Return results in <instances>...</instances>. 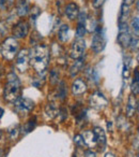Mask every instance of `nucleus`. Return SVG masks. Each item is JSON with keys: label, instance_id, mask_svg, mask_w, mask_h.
<instances>
[{"label": "nucleus", "instance_id": "1", "mask_svg": "<svg viewBox=\"0 0 139 157\" xmlns=\"http://www.w3.org/2000/svg\"><path fill=\"white\" fill-rule=\"evenodd\" d=\"M49 63V48L44 44L33 46L29 53V63L37 72H44Z\"/></svg>", "mask_w": 139, "mask_h": 157}, {"label": "nucleus", "instance_id": "2", "mask_svg": "<svg viewBox=\"0 0 139 157\" xmlns=\"http://www.w3.org/2000/svg\"><path fill=\"white\" fill-rule=\"evenodd\" d=\"M5 99L9 102H14L20 96V82L15 73H10L8 75V82L3 90Z\"/></svg>", "mask_w": 139, "mask_h": 157}, {"label": "nucleus", "instance_id": "3", "mask_svg": "<svg viewBox=\"0 0 139 157\" xmlns=\"http://www.w3.org/2000/svg\"><path fill=\"white\" fill-rule=\"evenodd\" d=\"M18 48H20V43H18L17 39L15 38H7L5 41L2 42L1 46H0V52L2 54V56L8 60H12L14 57L17 55Z\"/></svg>", "mask_w": 139, "mask_h": 157}, {"label": "nucleus", "instance_id": "4", "mask_svg": "<svg viewBox=\"0 0 139 157\" xmlns=\"http://www.w3.org/2000/svg\"><path fill=\"white\" fill-rule=\"evenodd\" d=\"M105 44H106L105 33H104V31L102 30V28L98 26L95 29V33H94V36H93V39H92L91 48L95 53H100L104 50Z\"/></svg>", "mask_w": 139, "mask_h": 157}, {"label": "nucleus", "instance_id": "5", "mask_svg": "<svg viewBox=\"0 0 139 157\" xmlns=\"http://www.w3.org/2000/svg\"><path fill=\"white\" fill-rule=\"evenodd\" d=\"M85 48H86L85 40L83 38H77L72 43L71 51H70V56L72 57L73 59L83 58L84 53H85Z\"/></svg>", "mask_w": 139, "mask_h": 157}, {"label": "nucleus", "instance_id": "6", "mask_svg": "<svg viewBox=\"0 0 139 157\" xmlns=\"http://www.w3.org/2000/svg\"><path fill=\"white\" fill-rule=\"evenodd\" d=\"M89 103L93 109L103 110L104 108L107 107L108 100H107V98L101 92H95L94 94H92L91 96H90Z\"/></svg>", "mask_w": 139, "mask_h": 157}, {"label": "nucleus", "instance_id": "7", "mask_svg": "<svg viewBox=\"0 0 139 157\" xmlns=\"http://www.w3.org/2000/svg\"><path fill=\"white\" fill-rule=\"evenodd\" d=\"M130 39H132V36H130V30H128L127 24H126V23H120L118 42H119L122 46L126 48V46H130Z\"/></svg>", "mask_w": 139, "mask_h": 157}, {"label": "nucleus", "instance_id": "8", "mask_svg": "<svg viewBox=\"0 0 139 157\" xmlns=\"http://www.w3.org/2000/svg\"><path fill=\"white\" fill-rule=\"evenodd\" d=\"M14 105L17 111L22 112V113H28L34 108V102L26 97H20L17 100L14 101Z\"/></svg>", "mask_w": 139, "mask_h": 157}, {"label": "nucleus", "instance_id": "9", "mask_svg": "<svg viewBox=\"0 0 139 157\" xmlns=\"http://www.w3.org/2000/svg\"><path fill=\"white\" fill-rule=\"evenodd\" d=\"M15 65H16L17 70H20V72H25L27 69H28V66H29L28 50H22L20 53H17Z\"/></svg>", "mask_w": 139, "mask_h": 157}, {"label": "nucleus", "instance_id": "10", "mask_svg": "<svg viewBox=\"0 0 139 157\" xmlns=\"http://www.w3.org/2000/svg\"><path fill=\"white\" fill-rule=\"evenodd\" d=\"M29 31V26L26 22L20 21L18 24H16V26H14L13 28V36L15 39H23L28 35Z\"/></svg>", "mask_w": 139, "mask_h": 157}, {"label": "nucleus", "instance_id": "11", "mask_svg": "<svg viewBox=\"0 0 139 157\" xmlns=\"http://www.w3.org/2000/svg\"><path fill=\"white\" fill-rule=\"evenodd\" d=\"M87 92V84L81 78H76L72 84V93L75 96H79Z\"/></svg>", "mask_w": 139, "mask_h": 157}, {"label": "nucleus", "instance_id": "12", "mask_svg": "<svg viewBox=\"0 0 139 157\" xmlns=\"http://www.w3.org/2000/svg\"><path fill=\"white\" fill-rule=\"evenodd\" d=\"M137 109H138V101L137 98L134 95H130L127 100V105H126V116L128 117H133L136 114Z\"/></svg>", "mask_w": 139, "mask_h": 157}, {"label": "nucleus", "instance_id": "13", "mask_svg": "<svg viewBox=\"0 0 139 157\" xmlns=\"http://www.w3.org/2000/svg\"><path fill=\"white\" fill-rule=\"evenodd\" d=\"M81 137H83V140H84V142H85V145L89 146L90 148L95 147L96 144H98L96 143L95 137H94V133L92 130L84 131V133L81 135Z\"/></svg>", "mask_w": 139, "mask_h": 157}, {"label": "nucleus", "instance_id": "14", "mask_svg": "<svg viewBox=\"0 0 139 157\" xmlns=\"http://www.w3.org/2000/svg\"><path fill=\"white\" fill-rule=\"evenodd\" d=\"M59 109L55 102H48L45 105V115L49 120H54L56 116H58Z\"/></svg>", "mask_w": 139, "mask_h": 157}, {"label": "nucleus", "instance_id": "15", "mask_svg": "<svg viewBox=\"0 0 139 157\" xmlns=\"http://www.w3.org/2000/svg\"><path fill=\"white\" fill-rule=\"evenodd\" d=\"M78 13H79V8L76 3H69L65 7V15L70 20H75L78 16Z\"/></svg>", "mask_w": 139, "mask_h": 157}, {"label": "nucleus", "instance_id": "16", "mask_svg": "<svg viewBox=\"0 0 139 157\" xmlns=\"http://www.w3.org/2000/svg\"><path fill=\"white\" fill-rule=\"evenodd\" d=\"M93 133L96 139V143L100 146H105V144H106V135H105L104 129L101 128V127H95L93 129Z\"/></svg>", "mask_w": 139, "mask_h": 157}, {"label": "nucleus", "instance_id": "17", "mask_svg": "<svg viewBox=\"0 0 139 157\" xmlns=\"http://www.w3.org/2000/svg\"><path fill=\"white\" fill-rule=\"evenodd\" d=\"M16 12L20 16H25L29 12V2L27 0H18L16 3Z\"/></svg>", "mask_w": 139, "mask_h": 157}, {"label": "nucleus", "instance_id": "18", "mask_svg": "<svg viewBox=\"0 0 139 157\" xmlns=\"http://www.w3.org/2000/svg\"><path fill=\"white\" fill-rule=\"evenodd\" d=\"M84 63H84L83 58L77 59V60L72 65L71 69H70V73H71V75H72V76L77 75V74H78V72H80V70H83Z\"/></svg>", "mask_w": 139, "mask_h": 157}, {"label": "nucleus", "instance_id": "19", "mask_svg": "<svg viewBox=\"0 0 139 157\" xmlns=\"http://www.w3.org/2000/svg\"><path fill=\"white\" fill-rule=\"evenodd\" d=\"M69 33L70 28L67 25H62L58 30V38L61 42H66L69 39Z\"/></svg>", "mask_w": 139, "mask_h": 157}, {"label": "nucleus", "instance_id": "20", "mask_svg": "<svg viewBox=\"0 0 139 157\" xmlns=\"http://www.w3.org/2000/svg\"><path fill=\"white\" fill-rule=\"evenodd\" d=\"M35 125H37V118L33 117V118H31V120H29L28 122H27L26 124L23 126V128H22L23 129V133H24V135H26V133L30 132V131L35 127Z\"/></svg>", "mask_w": 139, "mask_h": 157}, {"label": "nucleus", "instance_id": "21", "mask_svg": "<svg viewBox=\"0 0 139 157\" xmlns=\"http://www.w3.org/2000/svg\"><path fill=\"white\" fill-rule=\"evenodd\" d=\"M138 82H139V74H138V69H136L135 70V76L132 81V92H133V94H135V95H138V92H139Z\"/></svg>", "mask_w": 139, "mask_h": 157}, {"label": "nucleus", "instance_id": "22", "mask_svg": "<svg viewBox=\"0 0 139 157\" xmlns=\"http://www.w3.org/2000/svg\"><path fill=\"white\" fill-rule=\"evenodd\" d=\"M130 16V7L123 5L121 8V15H120V23H126V20Z\"/></svg>", "mask_w": 139, "mask_h": 157}, {"label": "nucleus", "instance_id": "23", "mask_svg": "<svg viewBox=\"0 0 139 157\" xmlns=\"http://www.w3.org/2000/svg\"><path fill=\"white\" fill-rule=\"evenodd\" d=\"M66 94H67V90H66V87H65V84L63 83V82H61L60 86H59V88H58V97L61 100H63V99H65V97H66Z\"/></svg>", "mask_w": 139, "mask_h": 157}, {"label": "nucleus", "instance_id": "24", "mask_svg": "<svg viewBox=\"0 0 139 157\" xmlns=\"http://www.w3.org/2000/svg\"><path fill=\"white\" fill-rule=\"evenodd\" d=\"M86 27H88V30L89 31H95L96 27H98V25H96L95 21L93 20V18H88V20H86V24H85Z\"/></svg>", "mask_w": 139, "mask_h": 157}, {"label": "nucleus", "instance_id": "25", "mask_svg": "<svg viewBox=\"0 0 139 157\" xmlns=\"http://www.w3.org/2000/svg\"><path fill=\"white\" fill-rule=\"evenodd\" d=\"M9 133H10V137H11V139H13V140L17 139L18 133H20V128H18V126H13L12 128H10L9 129Z\"/></svg>", "mask_w": 139, "mask_h": 157}, {"label": "nucleus", "instance_id": "26", "mask_svg": "<svg viewBox=\"0 0 139 157\" xmlns=\"http://www.w3.org/2000/svg\"><path fill=\"white\" fill-rule=\"evenodd\" d=\"M74 143L76 144L78 147H80V148H83V147H85V142H84V140H83V137H81V135H76L74 137Z\"/></svg>", "mask_w": 139, "mask_h": 157}, {"label": "nucleus", "instance_id": "27", "mask_svg": "<svg viewBox=\"0 0 139 157\" xmlns=\"http://www.w3.org/2000/svg\"><path fill=\"white\" fill-rule=\"evenodd\" d=\"M58 116L60 117V121H61V122L65 121V120H66V117H67V110L65 109V108H61V109H59Z\"/></svg>", "mask_w": 139, "mask_h": 157}, {"label": "nucleus", "instance_id": "28", "mask_svg": "<svg viewBox=\"0 0 139 157\" xmlns=\"http://www.w3.org/2000/svg\"><path fill=\"white\" fill-rule=\"evenodd\" d=\"M132 28L134 30L135 35L138 36V17H134L132 20Z\"/></svg>", "mask_w": 139, "mask_h": 157}, {"label": "nucleus", "instance_id": "29", "mask_svg": "<svg viewBox=\"0 0 139 157\" xmlns=\"http://www.w3.org/2000/svg\"><path fill=\"white\" fill-rule=\"evenodd\" d=\"M13 3V0H0V8L1 9H7Z\"/></svg>", "mask_w": 139, "mask_h": 157}, {"label": "nucleus", "instance_id": "30", "mask_svg": "<svg viewBox=\"0 0 139 157\" xmlns=\"http://www.w3.org/2000/svg\"><path fill=\"white\" fill-rule=\"evenodd\" d=\"M58 72H56V70H52V72H50V80H52V83H56V82H58Z\"/></svg>", "mask_w": 139, "mask_h": 157}, {"label": "nucleus", "instance_id": "31", "mask_svg": "<svg viewBox=\"0 0 139 157\" xmlns=\"http://www.w3.org/2000/svg\"><path fill=\"white\" fill-rule=\"evenodd\" d=\"M40 14V10L37 9V7L34 8V9L31 11V22H35V20H37V15Z\"/></svg>", "mask_w": 139, "mask_h": 157}, {"label": "nucleus", "instance_id": "32", "mask_svg": "<svg viewBox=\"0 0 139 157\" xmlns=\"http://www.w3.org/2000/svg\"><path fill=\"white\" fill-rule=\"evenodd\" d=\"M128 69H130V63L127 61V63H125V65H124V71H123V76L126 78H127L128 75H130V70Z\"/></svg>", "mask_w": 139, "mask_h": 157}, {"label": "nucleus", "instance_id": "33", "mask_svg": "<svg viewBox=\"0 0 139 157\" xmlns=\"http://www.w3.org/2000/svg\"><path fill=\"white\" fill-rule=\"evenodd\" d=\"M5 33H7V27L3 24H0V40L5 37Z\"/></svg>", "mask_w": 139, "mask_h": 157}, {"label": "nucleus", "instance_id": "34", "mask_svg": "<svg viewBox=\"0 0 139 157\" xmlns=\"http://www.w3.org/2000/svg\"><path fill=\"white\" fill-rule=\"evenodd\" d=\"M105 0H93V2H92V5H93L94 8H100L101 6L104 3Z\"/></svg>", "mask_w": 139, "mask_h": 157}, {"label": "nucleus", "instance_id": "35", "mask_svg": "<svg viewBox=\"0 0 139 157\" xmlns=\"http://www.w3.org/2000/svg\"><path fill=\"white\" fill-rule=\"evenodd\" d=\"M85 157H95V153L92 152L91 150L86 151V152H85Z\"/></svg>", "mask_w": 139, "mask_h": 157}, {"label": "nucleus", "instance_id": "36", "mask_svg": "<svg viewBox=\"0 0 139 157\" xmlns=\"http://www.w3.org/2000/svg\"><path fill=\"white\" fill-rule=\"evenodd\" d=\"M135 0H124V3L123 5H125V6H128L130 7V5H133V2H134Z\"/></svg>", "mask_w": 139, "mask_h": 157}, {"label": "nucleus", "instance_id": "37", "mask_svg": "<svg viewBox=\"0 0 139 157\" xmlns=\"http://www.w3.org/2000/svg\"><path fill=\"white\" fill-rule=\"evenodd\" d=\"M3 113H5V110L2 109V108L0 107V118L2 117V115H3Z\"/></svg>", "mask_w": 139, "mask_h": 157}, {"label": "nucleus", "instance_id": "38", "mask_svg": "<svg viewBox=\"0 0 139 157\" xmlns=\"http://www.w3.org/2000/svg\"><path fill=\"white\" fill-rule=\"evenodd\" d=\"M105 157H116V156L112 154V153H107V154L105 155Z\"/></svg>", "mask_w": 139, "mask_h": 157}, {"label": "nucleus", "instance_id": "39", "mask_svg": "<svg viewBox=\"0 0 139 157\" xmlns=\"http://www.w3.org/2000/svg\"><path fill=\"white\" fill-rule=\"evenodd\" d=\"M0 138H1V131H0Z\"/></svg>", "mask_w": 139, "mask_h": 157}]
</instances>
